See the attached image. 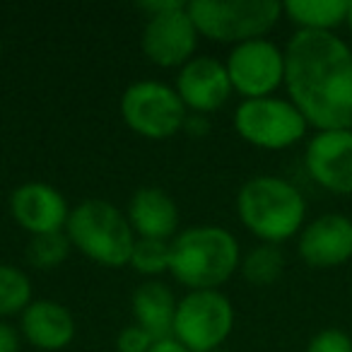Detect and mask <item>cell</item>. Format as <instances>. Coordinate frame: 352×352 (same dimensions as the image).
Masks as SVG:
<instances>
[{
  "label": "cell",
  "mask_w": 352,
  "mask_h": 352,
  "mask_svg": "<svg viewBox=\"0 0 352 352\" xmlns=\"http://www.w3.org/2000/svg\"><path fill=\"white\" fill-rule=\"evenodd\" d=\"M239 265V244L222 227H191L171 241L169 270L191 289H215Z\"/></svg>",
  "instance_id": "7a4b0ae2"
},
{
  "label": "cell",
  "mask_w": 352,
  "mask_h": 352,
  "mask_svg": "<svg viewBox=\"0 0 352 352\" xmlns=\"http://www.w3.org/2000/svg\"><path fill=\"white\" fill-rule=\"evenodd\" d=\"M70 251V239L63 232H49V234H36L32 236L30 246H27V258L34 268L49 270L54 265L63 263L65 256Z\"/></svg>",
  "instance_id": "44dd1931"
},
{
  "label": "cell",
  "mask_w": 352,
  "mask_h": 352,
  "mask_svg": "<svg viewBox=\"0 0 352 352\" xmlns=\"http://www.w3.org/2000/svg\"><path fill=\"white\" fill-rule=\"evenodd\" d=\"M0 352H20L17 331L6 321H0Z\"/></svg>",
  "instance_id": "d4e9b609"
},
{
  "label": "cell",
  "mask_w": 352,
  "mask_h": 352,
  "mask_svg": "<svg viewBox=\"0 0 352 352\" xmlns=\"http://www.w3.org/2000/svg\"><path fill=\"white\" fill-rule=\"evenodd\" d=\"M128 220L135 227V232H140L142 239L166 241L176 232L179 210L166 191L145 186L133 196L131 208H128Z\"/></svg>",
  "instance_id": "2e32d148"
},
{
  "label": "cell",
  "mask_w": 352,
  "mask_h": 352,
  "mask_svg": "<svg viewBox=\"0 0 352 352\" xmlns=\"http://www.w3.org/2000/svg\"><path fill=\"white\" fill-rule=\"evenodd\" d=\"M22 331L39 350H60L75 338V318L63 304L39 299L22 311Z\"/></svg>",
  "instance_id": "9a60e30c"
},
{
  "label": "cell",
  "mask_w": 352,
  "mask_h": 352,
  "mask_svg": "<svg viewBox=\"0 0 352 352\" xmlns=\"http://www.w3.org/2000/svg\"><path fill=\"white\" fill-rule=\"evenodd\" d=\"M198 30L188 15V3L176 10L152 15L142 32V51L157 65H182L196 49Z\"/></svg>",
  "instance_id": "8fae6325"
},
{
  "label": "cell",
  "mask_w": 352,
  "mask_h": 352,
  "mask_svg": "<svg viewBox=\"0 0 352 352\" xmlns=\"http://www.w3.org/2000/svg\"><path fill=\"white\" fill-rule=\"evenodd\" d=\"M176 299L164 283H145L133 294V311H135L138 326L145 328L152 340H166L174 333Z\"/></svg>",
  "instance_id": "e0dca14e"
},
{
  "label": "cell",
  "mask_w": 352,
  "mask_h": 352,
  "mask_svg": "<svg viewBox=\"0 0 352 352\" xmlns=\"http://www.w3.org/2000/svg\"><path fill=\"white\" fill-rule=\"evenodd\" d=\"M285 85L309 126L352 128V49L336 32L299 30L289 39Z\"/></svg>",
  "instance_id": "6da1fadb"
},
{
  "label": "cell",
  "mask_w": 352,
  "mask_h": 352,
  "mask_svg": "<svg viewBox=\"0 0 352 352\" xmlns=\"http://www.w3.org/2000/svg\"><path fill=\"white\" fill-rule=\"evenodd\" d=\"M227 73L234 89L246 99L270 97L285 82V51L268 39H251L236 44L227 60Z\"/></svg>",
  "instance_id": "9c48e42d"
},
{
  "label": "cell",
  "mask_w": 352,
  "mask_h": 352,
  "mask_svg": "<svg viewBox=\"0 0 352 352\" xmlns=\"http://www.w3.org/2000/svg\"><path fill=\"white\" fill-rule=\"evenodd\" d=\"M239 217L265 244L294 236L302 230L307 201L289 182L280 176H256L246 182L236 198Z\"/></svg>",
  "instance_id": "3957f363"
},
{
  "label": "cell",
  "mask_w": 352,
  "mask_h": 352,
  "mask_svg": "<svg viewBox=\"0 0 352 352\" xmlns=\"http://www.w3.org/2000/svg\"><path fill=\"white\" fill-rule=\"evenodd\" d=\"M234 126L244 140L265 150H283L299 142L307 133V118L287 99H244L236 107Z\"/></svg>",
  "instance_id": "52a82bcc"
},
{
  "label": "cell",
  "mask_w": 352,
  "mask_h": 352,
  "mask_svg": "<svg viewBox=\"0 0 352 352\" xmlns=\"http://www.w3.org/2000/svg\"><path fill=\"white\" fill-rule=\"evenodd\" d=\"M285 265V256L278 249V244L256 246L241 263V273L249 283L254 285H270L280 278Z\"/></svg>",
  "instance_id": "d6986e66"
},
{
  "label": "cell",
  "mask_w": 352,
  "mask_h": 352,
  "mask_svg": "<svg viewBox=\"0 0 352 352\" xmlns=\"http://www.w3.org/2000/svg\"><path fill=\"white\" fill-rule=\"evenodd\" d=\"M234 309L217 289H193L179 302L174 336L188 352H215L230 338Z\"/></svg>",
  "instance_id": "8992f818"
},
{
  "label": "cell",
  "mask_w": 352,
  "mask_h": 352,
  "mask_svg": "<svg viewBox=\"0 0 352 352\" xmlns=\"http://www.w3.org/2000/svg\"><path fill=\"white\" fill-rule=\"evenodd\" d=\"M123 121L135 133L152 140L171 138L186 123V104L171 87L155 80H142L123 92Z\"/></svg>",
  "instance_id": "ba28073f"
},
{
  "label": "cell",
  "mask_w": 352,
  "mask_h": 352,
  "mask_svg": "<svg viewBox=\"0 0 352 352\" xmlns=\"http://www.w3.org/2000/svg\"><path fill=\"white\" fill-rule=\"evenodd\" d=\"M10 210L15 220L32 234H49L60 232L68 225V203L49 184H25L10 198Z\"/></svg>",
  "instance_id": "5bb4252c"
},
{
  "label": "cell",
  "mask_w": 352,
  "mask_h": 352,
  "mask_svg": "<svg viewBox=\"0 0 352 352\" xmlns=\"http://www.w3.org/2000/svg\"><path fill=\"white\" fill-rule=\"evenodd\" d=\"M347 27H350V32H352V3H350V10H347V22H345Z\"/></svg>",
  "instance_id": "83f0119b"
},
{
  "label": "cell",
  "mask_w": 352,
  "mask_h": 352,
  "mask_svg": "<svg viewBox=\"0 0 352 352\" xmlns=\"http://www.w3.org/2000/svg\"><path fill=\"white\" fill-rule=\"evenodd\" d=\"M176 92L186 107L196 111H215L230 99L232 92L227 65L208 56L188 60L176 80Z\"/></svg>",
  "instance_id": "4fadbf2b"
},
{
  "label": "cell",
  "mask_w": 352,
  "mask_h": 352,
  "mask_svg": "<svg viewBox=\"0 0 352 352\" xmlns=\"http://www.w3.org/2000/svg\"><path fill=\"white\" fill-rule=\"evenodd\" d=\"M147 352H188L182 342L176 340V338H166V340H157L152 342V347Z\"/></svg>",
  "instance_id": "4316f807"
},
{
  "label": "cell",
  "mask_w": 352,
  "mask_h": 352,
  "mask_svg": "<svg viewBox=\"0 0 352 352\" xmlns=\"http://www.w3.org/2000/svg\"><path fill=\"white\" fill-rule=\"evenodd\" d=\"M186 6L182 0H152V3H140L142 10L152 12V15H160V12H166V10H176V8Z\"/></svg>",
  "instance_id": "484cf974"
},
{
  "label": "cell",
  "mask_w": 352,
  "mask_h": 352,
  "mask_svg": "<svg viewBox=\"0 0 352 352\" xmlns=\"http://www.w3.org/2000/svg\"><path fill=\"white\" fill-rule=\"evenodd\" d=\"M68 239L102 265H126L133 256V225L107 201H85L68 217Z\"/></svg>",
  "instance_id": "277c9868"
},
{
  "label": "cell",
  "mask_w": 352,
  "mask_h": 352,
  "mask_svg": "<svg viewBox=\"0 0 352 352\" xmlns=\"http://www.w3.org/2000/svg\"><path fill=\"white\" fill-rule=\"evenodd\" d=\"M215 352H222V350H215Z\"/></svg>",
  "instance_id": "f1b7e54d"
},
{
  "label": "cell",
  "mask_w": 352,
  "mask_h": 352,
  "mask_svg": "<svg viewBox=\"0 0 352 352\" xmlns=\"http://www.w3.org/2000/svg\"><path fill=\"white\" fill-rule=\"evenodd\" d=\"M307 352H352V338L340 328H326L311 338Z\"/></svg>",
  "instance_id": "603a6c76"
},
{
  "label": "cell",
  "mask_w": 352,
  "mask_h": 352,
  "mask_svg": "<svg viewBox=\"0 0 352 352\" xmlns=\"http://www.w3.org/2000/svg\"><path fill=\"white\" fill-rule=\"evenodd\" d=\"M299 256L311 268H336L352 258V220L338 212L316 217L299 234Z\"/></svg>",
  "instance_id": "7c38bea8"
},
{
  "label": "cell",
  "mask_w": 352,
  "mask_h": 352,
  "mask_svg": "<svg viewBox=\"0 0 352 352\" xmlns=\"http://www.w3.org/2000/svg\"><path fill=\"white\" fill-rule=\"evenodd\" d=\"M307 171L321 188L352 196V128L318 131L307 145Z\"/></svg>",
  "instance_id": "30bf717a"
},
{
  "label": "cell",
  "mask_w": 352,
  "mask_h": 352,
  "mask_svg": "<svg viewBox=\"0 0 352 352\" xmlns=\"http://www.w3.org/2000/svg\"><path fill=\"white\" fill-rule=\"evenodd\" d=\"M131 263L138 273L145 275H160L169 270L171 263V244L162 239H138L133 246Z\"/></svg>",
  "instance_id": "7402d4cb"
},
{
  "label": "cell",
  "mask_w": 352,
  "mask_h": 352,
  "mask_svg": "<svg viewBox=\"0 0 352 352\" xmlns=\"http://www.w3.org/2000/svg\"><path fill=\"white\" fill-rule=\"evenodd\" d=\"M347 0H287L283 12L307 32H333L347 22Z\"/></svg>",
  "instance_id": "ac0fdd59"
},
{
  "label": "cell",
  "mask_w": 352,
  "mask_h": 352,
  "mask_svg": "<svg viewBox=\"0 0 352 352\" xmlns=\"http://www.w3.org/2000/svg\"><path fill=\"white\" fill-rule=\"evenodd\" d=\"M188 15L201 34L215 41L263 39L283 15L278 0H191Z\"/></svg>",
  "instance_id": "5b68a950"
},
{
  "label": "cell",
  "mask_w": 352,
  "mask_h": 352,
  "mask_svg": "<svg viewBox=\"0 0 352 352\" xmlns=\"http://www.w3.org/2000/svg\"><path fill=\"white\" fill-rule=\"evenodd\" d=\"M152 336L140 326H128L118 333L116 347L118 352H147L152 347Z\"/></svg>",
  "instance_id": "cb8c5ba5"
},
{
  "label": "cell",
  "mask_w": 352,
  "mask_h": 352,
  "mask_svg": "<svg viewBox=\"0 0 352 352\" xmlns=\"http://www.w3.org/2000/svg\"><path fill=\"white\" fill-rule=\"evenodd\" d=\"M32 299V285L15 265H0V316L25 311Z\"/></svg>",
  "instance_id": "ffe728a7"
}]
</instances>
